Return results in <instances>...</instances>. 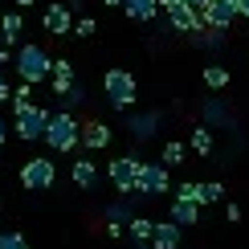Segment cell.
Segmentation results:
<instances>
[{"label": "cell", "mask_w": 249, "mask_h": 249, "mask_svg": "<svg viewBox=\"0 0 249 249\" xmlns=\"http://www.w3.org/2000/svg\"><path fill=\"white\" fill-rule=\"evenodd\" d=\"M45 143H49V151H57V155L82 147V119L74 110H53V119H49V127H45Z\"/></svg>", "instance_id": "cell-1"}, {"label": "cell", "mask_w": 249, "mask_h": 249, "mask_svg": "<svg viewBox=\"0 0 249 249\" xmlns=\"http://www.w3.org/2000/svg\"><path fill=\"white\" fill-rule=\"evenodd\" d=\"M13 66H17V78L33 82V86H41V82L53 74V57H49V49H41V45H20Z\"/></svg>", "instance_id": "cell-2"}, {"label": "cell", "mask_w": 249, "mask_h": 249, "mask_svg": "<svg viewBox=\"0 0 249 249\" xmlns=\"http://www.w3.org/2000/svg\"><path fill=\"white\" fill-rule=\"evenodd\" d=\"M102 90H107V102L115 110H131L135 98H139V82H135L131 70H107L102 74Z\"/></svg>", "instance_id": "cell-3"}, {"label": "cell", "mask_w": 249, "mask_h": 249, "mask_svg": "<svg viewBox=\"0 0 249 249\" xmlns=\"http://www.w3.org/2000/svg\"><path fill=\"white\" fill-rule=\"evenodd\" d=\"M17 110V135L25 143H37V139H45V127H49V119H53V110H45V107H37V102H25V107H13Z\"/></svg>", "instance_id": "cell-4"}, {"label": "cell", "mask_w": 249, "mask_h": 249, "mask_svg": "<svg viewBox=\"0 0 249 249\" xmlns=\"http://www.w3.org/2000/svg\"><path fill=\"white\" fill-rule=\"evenodd\" d=\"M57 180V168L53 160H45V155H33V160L20 163V184H25L29 192H49Z\"/></svg>", "instance_id": "cell-5"}, {"label": "cell", "mask_w": 249, "mask_h": 249, "mask_svg": "<svg viewBox=\"0 0 249 249\" xmlns=\"http://www.w3.org/2000/svg\"><path fill=\"white\" fill-rule=\"evenodd\" d=\"M163 29H168V33H180V37H192L196 29H204V13L180 0V4L163 8Z\"/></svg>", "instance_id": "cell-6"}, {"label": "cell", "mask_w": 249, "mask_h": 249, "mask_svg": "<svg viewBox=\"0 0 249 249\" xmlns=\"http://www.w3.org/2000/svg\"><path fill=\"white\" fill-rule=\"evenodd\" d=\"M139 155H119V160H110L107 163V176H110V184H115V192H131V196H139Z\"/></svg>", "instance_id": "cell-7"}, {"label": "cell", "mask_w": 249, "mask_h": 249, "mask_svg": "<svg viewBox=\"0 0 249 249\" xmlns=\"http://www.w3.org/2000/svg\"><path fill=\"white\" fill-rule=\"evenodd\" d=\"M168 163H143L139 168V196H163L168 192Z\"/></svg>", "instance_id": "cell-8"}, {"label": "cell", "mask_w": 249, "mask_h": 249, "mask_svg": "<svg viewBox=\"0 0 249 249\" xmlns=\"http://www.w3.org/2000/svg\"><path fill=\"white\" fill-rule=\"evenodd\" d=\"M41 29H45L49 37H66V33H74V13H70V4H49L45 8V17H41Z\"/></svg>", "instance_id": "cell-9"}, {"label": "cell", "mask_w": 249, "mask_h": 249, "mask_svg": "<svg viewBox=\"0 0 249 249\" xmlns=\"http://www.w3.org/2000/svg\"><path fill=\"white\" fill-rule=\"evenodd\" d=\"M237 17H241V4L237 0H213L204 8V25H213V29H229Z\"/></svg>", "instance_id": "cell-10"}, {"label": "cell", "mask_w": 249, "mask_h": 249, "mask_svg": "<svg viewBox=\"0 0 249 249\" xmlns=\"http://www.w3.org/2000/svg\"><path fill=\"white\" fill-rule=\"evenodd\" d=\"M160 119H163V110H143V115H131V119H127V131H131V139L147 143L151 135L160 131Z\"/></svg>", "instance_id": "cell-11"}, {"label": "cell", "mask_w": 249, "mask_h": 249, "mask_svg": "<svg viewBox=\"0 0 249 249\" xmlns=\"http://www.w3.org/2000/svg\"><path fill=\"white\" fill-rule=\"evenodd\" d=\"M151 237H155V221H151V216H139V213H135L131 225H127V241H131V249H147Z\"/></svg>", "instance_id": "cell-12"}, {"label": "cell", "mask_w": 249, "mask_h": 249, "mask_svg": "<svg viewBox=\"0 0 249 249\" xmlns=\"http://www.w3.org/2000/svg\"><path fill=\"white\" fill-rule=\"evenodd\" d=\"M82 147H86V151H102V147H110V127H107V123H98V119L82 123Z\"/></svg>", "instance_id": "cell-13"}, {"label": "cell", "mask_w": 249, "mask_h": 249, "mask_svg": "<svg viewBox=\"0 0 249 249\" xmlns=\"http://www.w3.org/2000/svg\"><path fill=\"white\" fill-rule=\"evenodd\" d=\"M49 82H53V94L66 98L70 90H74V61L70 57H53V74H49Z\"/></svg>", "instance_id": "cell-14"}, {"label": "cell", "mask_w": 249, "mask_h": 249, "mask_svg": "<svg viewBox=\"0 0 249 249\" xmlns=\"http://www.w3.org/2000/svg\"><path fill=\"white\" fill-rule=\"evenodd\" d=\"M180 221H155V237H151V249H180Z\"/></svg>", "instance_id": "cell-15"}, {"label": "cell", "mask_w": 249, "mask_h": 249, "mask_svg": "<svg viewBox=\"0 0 249 249\" xmlns=\"http://www.w3.org/2000/svg\"><path fill=\"white\" fill-rule=\"evenodd\" d=\"M200 123H204V127H233V110L225 107L221 98H209L204 110H200Z\"/></svg>", "instance_id": "cell-16"}, {"label": "cell", "mask_w": 249, "mask_h": 249, "mask_svg": "<svg viewBox=\"0 0 249 249\" xmlns=\"http://www.w3.org/2000/svg\"><path fill=\"white\" fill-rule=\"evenodd\" d=\"M123 13H127L131 20H139V25H151V20L163 13V4H160V0H127Z\"/></svg>", "instance_id": "cell-17"}, {"label": "cell", "mask_w": 249, "mask_h": 249, "mask_svg": "<svg viewBox=\"0 0 249 249\" xmlns=\"http://www.w3.org/2000/svg\"><path fill=\"white\" fill-rule=\"evenodd\" d=\"M70 180H74V188L90 192V188L98 184V168H94V160H74V168H70Z\"/></svg>", "instance_id": "cell-18"}, {"label": "cell", "mask_w": 249, "mask_h": 249, "mask_svg": "<svg viewBox=\"0 0 249 249\" xmlns=\"http://www.w3.org/2000/svg\"><path fill=\"white\" fill-rule=\"evenodd\" d=\"M131 192H119V200H110L107 209H102V221H110V225H131Z\"/></svg>", "instance_id": "cell-19"}, {"label": "cell", "mask_w": 249, "mask_h": 249, "mask_svg": "<svg viewBox=\"0 0 249 249\" xmlns=\"http://www.w3.org/2000/svg\"><path fill=\"white\" fill-rule=\"evenodd\" d=\"M200 209H204V204H196V200H180V196H176V200H172V221H180V225H196V221H200Z\"/></svg>", "instance_id": "cell-20"}, {"label": "cell", "mask_w": 249, "mask_h": 249, "mask_svg": "<svg viewBox=\"0 0 249 249\" xmlns=\"http://www.w3.org/2000/svg\"><path fill=\"white\" fill-rule=\"evenodd\" d=\"M196 49H221L225 45V29H213V25H204V29H196V33L188 37Z\"/></svg>", "instance_id": "cell-21"}, {"label": "cell", "mask_w": 249, "mask_h": 249, "mask_svg": "<svg viewBox=\"0 0 249 249\" xmlns=\"http://www.w3.org/2000/svg\"><path fill=\"white\" fill-rule=\"evenodd\" d=\"M188 147H192L196 155H200V160H209V155H213V131L204 127V123H200V127H192V135H188Z\"/></svg>", "instance_id": "cell-22"}, {"label": "cell", "mask_w": 249, "mask_h": 249, "mask_svg": "<svg viewBox=\"0 0 249 249\" xmlns=\"http://www.w3.org/2000/svg\"><path fill=\"white\" fill-rule=\"evenodd\" d=\"M20 29H25V20H20V13H4V17H0V41L17 45V41H20Z\"/></svg>", "instance_id": "cell-23"}, {"label": "cell", "mask_w": 249, "mask_h": 249, "mask_svg": "<svg viewBox=\"0 0 249 249\" xmlns=\"http://www.w3.org/2000/svg\"><path fill=\"white\" fill-rule=\"evenodd\" d=\"M184 155H188V143L168 139V143H163V151H160V160L168 163V168H180V163H184Z\"/></svg>", "instance_id": "cell-24"}, {"label": "cell", "mask_w": 249, "mask_h": 249, "mask_svg": "<svg viewBox=\"0 0 249 249\" xmlns=\"http://www.w3.org/2000/svg\"><path fill=\"white\" fill-rule=\"evenodd\" d=\"M204 86L209 90H225L229 86V70L225 66H204Z\"/></svg>", "instance_id": "cell-25"}, {"label": "cell", "mask_w": 249, "mask_h": 249, "mask_svg": "<svg viewBox=\"0 0 249 249\" xmlns=\"http://www.w3.org/2000/svg\"><path fill=\"white\" fill-rule=\"evenodd\" d=\"M216 200H225V184H221V180L200 184V204H216Z\"/></svg>", "instance_id": "cell-26"}, {"label": "cell", "mask_w": 249, "mask_h": 249, "mask_svg": "<svg viewBox=\"0 0 249 249\" xmlns=\"http://www.w3.org/2000/svg\"><path fill=\"white\" fill-rule=\"evenodd\" d=\"M172 192L180 196V200H196V204H200V184H196V180H184V184H176Z\"/></svg>", "instance_id": "cell-27"}, {"label": "cell", "mask_w": 249, "mask_h": 249, "mask_svg": "<svg viewBox=\"0 0 249 249\" xmlns=\"http://www.w3.org/2000/svg\"><path fill=\"white\" fill-rule=\"evenodd\" d=\"M33 94H37L33 82H20V86L13 90V107H25V102H33Z\"/></svg>", "instance_id": "cell-28"}, {"label": "cell", "mask_w": 249, "mask_h": 249, "mask_svg": "<svg viewBox=\"0 0 249 249\" xmlns=\"http://www.w3.org/2000/svg\"><path fill=\"white\" fill-rule=\"evenodd\" d=\"M94 29H98L94 17H78L74 20V37H94Z\"/></svg>", "instance_id": "cell-29"}, {"label": "cell", "mask_w": 249, "mask_h": 249, "mask_svg": "<svg viewBox=\"0 0 249 249\" xmlns=\"http://www.w3.org/2000/svg\"><path fill=\"white\" fill-rule=\"evenodd\" d=\"M0 249H29V241L20 233H0Z\"/></svg>", "instance_id": "cell-30"}, {"label": "cell", "mask_w": 249, "mask_h": 249, "mask_svg": "<svg viewBox=\"0 0 249 249\" xmlns=\"http://www.w3.org/2000/svg\"><path fill=\"white\" fill-rule=\"evenodd\" d=\"M61 102H66V107H70V102H74V107H82V102H86V90H82L78 82H74V90H70V94L61 98Z\"/></svg>", "instance_id": "cell-31"}, {"label": "cell", "mask_w": 249, "mask_h": 249, "mask_svg": "<svg viewBox=\"0 0 249 249\" xmlns=\"http://www.w3.org/2000/svg\"><path fill=\"white\" fill-rule=\"evenodd\" d=\"M225 216H229V221L237 225V221H241V216H245V213H241V204H225Z\"/></svg>", "instance_id": "cell-32"}, {"label": "cell", "mask_w": 249, "mask_h": 249, "mask_svg": "<svg viewBox=\"0 0 249 249\" xmlns=\"http://www.w3.org/2000/svg\"><path fill=\"white\" fill-rule=\"evenodd\" d=\"M123 233H127V225H110V221H107V237H115V241H119Z\"/></svg>", "instance_id": "cell-33"}, {"label": "cell", "mask_w": 249, "mask_h": 249, "mask_svg": "<svg viewBox=\"0 0 249 249\" xmlns=\"http://www.w3.org/2000/svg\"><path fill=\"white\" fill-rule=\"evenodd\" d=\"M8 98H13V90H8V78L0 74V102H8Z\"/></svg>", "instance_id": "cell-34"}, {"label": "cell", "mask_w": 249, "mask_h": 249, "mask_svg": "<svg viewBox=\"0 0 249 249\" xmlns=\"http://www.w3.org/2000/svg\"><path fill=\"white\" fill-rule=\"evenodd\" d=\"M184 4H192V8H200V13H204V8H209L213 0H184Z\"/></svg>", "instance_id": "cell-35"}, {"label": "cell", "mask_w": 249, "mask_h": 249, "mask_svg": "<svg viewBox=\"0 0 249 249\" xmlns=\"http://www.w3.org/2000/svg\"><path fill=\"white\" fill-rule=\"evenodd\" d=\"M0 66H8V41H0Z\"/></svg>", "instance_id": "cell-36"}, {"label": "cell", "mask_w": 249, "mask_h": 249, "mask_svg": "<svg viewBox=\"0 0 249 249\" xmlns=\"http://www.w3.org/2000/svg\"><path fill=\"white\" fill-rule=\"evenodd\" d=\"M4 135H8V123L0 119V147H4Z\"/></svg>", "instance_id": "cell-37"}, {"label": "cell", "mask_w": 249, "mask_h": 249, "mask_svg": "<svg viewBox=\"0 0 249 249\" xmlns=\"http://www.w3.org/2000/svg\"><path fill=\"white\" fill-rule=\"evenodd\" d=\"M241 17H245V20H249V0H241Z\"/></svg>", "instance_id": "cell-38"}, {"label": "cell", "mask_w": 249, "mask_h": 249, "mask_svg": "<svg viewBox=\"0 0 249 249\" xmlns=\"http://www.w3.org/2000/svg\"><path fill=\"white\" fill-rule=\"evenodd\" d=\"M107 4H110V8H123V4H127V0H107Z\"/></svg>", "instance_id": "cell-39"}, {"label": "cell", "mask_w": 249, "mask_h": 249, "mask_svg": "<svg viewBox=\"0 0 249 249\" xmlns=\"http://www.w3.org/2000/svg\"><path fill=\"white\" fill-rule=\"evenodd\" d=\"M29 4H37V0H17V8H29Z\"/></svg>", "instance_id": "cell-40"}]
</instances>
